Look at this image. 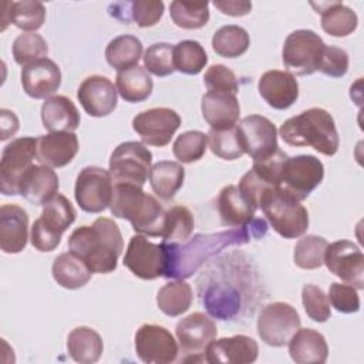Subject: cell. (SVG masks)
Listing matches in <instances>:
<instances>
[{"instance_id": "cell-10", "label": "cell", "mask_w": 364, "mask_h": 364, "mask_svg": "<svg viewBox=\"0 0 364 364\" xmlns=\"http://www.w3.org/2000/svg\"><path fill=\"white\" fill-rule=\"evenodd\" d=\"M300 317L296 309L284 301L266 304L257 317V334L267 346L283 347L300 328Z\"/></svg>"}, {"instance_id": "cell-46", "label": "cell", "mask_w": 364, "mask_h": 364, "mask_svg": "<svg viewBox=\"0 0 364 364\" xmlns=\"http://www.w3.org/2000/svg\"><path fill=\"white\" fill-rule=\"evenodd\" d=\"M208 142L209 148L213 155L226 159L233 161L245 155V151L242 148L236 125L228 129H210L208 134Z\"/></svg>"}, {"instance_id": "cell-51", "label": "cell", "mask_w": 364, "mask_h": 364, "mask_svg": "<svg viewBox=\"0 0 364 364\" xmlns=\"http://www.w3.org/2000/svg\"><path fill=\"white\" fill-rule=\"evenodd\" d=\"M165 10V4L159 0H135L131 1V16L136 26L145 28L155 26Z\"/></svg>"}, {"instance_id": "cell-25", "label": "cell", "mask_w": 364, "mask_h": 364, "mask_svg": "<svg viewBox=\"0 0 364 364\" xmlns=\"http://www.w3.org/2000/svg\"><path fill=\"white\" fill-rule=\"evenodd\" d=\"M58 176L53 168L31 165L21 179L20 195L36 206H44L58 193Z\"/></svg>"}, {"instance_id": "cell-56", "label": "cell", "mask_w": 364, "mask_h": 364, "mask_svg": "<svg viewBox=\"0 0 364 364\" xmlns=\"http://www.w3.org/2000/svg\"><path fill=\"white\" fill-rule=\"evenodd\" d=\"M108 14L117 20H119L121 23L129 24L132 21V16H131V1H117V3H111L108 6Z\"/></svg>"}, {"instance_id": "cell-36", "label": "cell", "mask_w": 364, "mask_h": 364, "mask_svg": "<svg viewBox=\"0 0 364 364\" xmlns=\"http://www.w3.org/2000/svg\"><path fill=\"white\" fill-rule=\"evenodd\" d=\"M193 300L191 284L185 280H173L164 284L156 294V304L159 310L171 317H176L189 310Z\"/></svg>"}, {"instance_id": "cell-22", "label": "cell", "mask_w": 364, "mask_h": 364, "mask_svg": "<svg viewBox=\"0 0 364 364\" xmlns=\"http://www.w3.org/2000/svg\"><path fill=\"white\" fill-rule=\"evenodd\" d=\"M28 239V215L16 205L6 203L0 208V249L16 255L24 250Z\"/></svg>"}, {"instance_id": "cell-32", "label": "cell", "mask_w": 364, "mask_h": 364, "mask_svg": "<svg viewBox=\"0 0 364 364\" xmlns=\"http://www.w3.org/2000/svg\"><path fill=\"white\" fill-rule=\"evenodd\" d=\"M46 21V7L37 0H21L9 1V10H3L1 16V30L6 28L9 23L14 24L17 28L26 33H34Z\"/></svg>"}, {"instance_id": "cell-55", "label": "cell", "mask_w": 364, "mask_h": 364, "mask_svg": "<svg viewBox=\"0 0 364 364\" xmlns=\"http://www.w3.org/2000/svg\"><path fill=\"white\" fill-rule=\"evenodd\" d=\"M0 125H1L0 127L1 128L0 139L6 141V139H9L10 136H13L17 132V129H18V119L14 115L13 111L3 108L0 111Z\"/></svg>"}, {"instance_id": "cell-54", "label": "cell", "mask_w": 364, "mask_h": 364, "mask_svg": "<svg viewBox=\"0 0 364 364\" xmlns=\"http://www.w3.org/2000/svg\"><path fill=\"white\" fill-rule=\"evenodd\" d=\"M213 6L223 14L239 17L246 16L252 10V3L245 0H215Z\"/></svg>"}, {"instance_id": "cell-4", "label": "cell", "mask_w": 364, "mask_h": 364, "mask_svg": "<svg viewBox=\"0 0 364 364\" xmlns=\"http://www.w3.org/2000/svg\"><path fill=\"white\" fill-rule=\"evenodd\" d=\"M279 134L290 146H311L326 156H333L340 144L331 114L318 107L286 119L280 125Z\"/></svg>"}, {"instance_id": "cell-35", "label": "cell", "mask_w": 364, "mask_h": 364, "mask_svg": "<svg viewBox=\"0 0 364 364\" xmlns=\"http://www.w3.org/2000/svg\"><path fill=\"white\" fill-rule=\"evenodd\" d=\"M115 87L127 102H142L152 94L154 81L144 67L135 65L117 73Z\"/></svg>"}, {"instance_id": "cell-45", "label": "cell", "mask_w": 364, "mask_h": 364, "mask_svg": "<svg viewBox=\"0 0 364 364\" xmlns=\"http://www.w3.org/2000/svg\"><path fill=\"white\" fill-rule=\"evenodd\" d=\"M208 146V135L202 131L182 132L173 142L172 152L175 158L182 164H192L199 161Z\"/></svg>"}, {"instance_id": "cell-52", "label": "cell", "mask_w": 364, "mask_h": 364, "mask_svg": "<svg viewBox=\"0 0 364 364\" xmlns=\"http://www.w3.org/2000/svg\"><path fill=\"white\" fill-rule=\"evenodd\" d=\"M348 70V54L346 50L334 46H326L318 71L323 74L333 77V78H340L344 77Z\"/></svg>"}, {"instance_id": "cell-41", "label": "cell", "mask_w": 364, "mask_h": 364, "mask_svg": "<svg viewBox=\"0 0 364 364\" xmlns=\"http://www.w3.org/2000/svg\"><path fill=\"white\" fill-rule=\"evenodd\" d=\"M208 64V55L199 41L182 40L173 46L175 70L188 75L199 74Z\"/></svg>"}, {"instance_id": "cell-30", "label": "cell", "mask_w": 364, "mask_h": 364, "mask_svg": "<svg viewBox=\"0 0 364 364\" xmlns=\"http://www.w3.org/2000/svg\"><path fill=\"white\" fill-rule=\"evenodd\" d=\"M206 311L218 318L228 320L235 317L240 310V294L232 286L226 283H212L203 293L202 297Z\"/></svg>"}, {"instance_id": "cell-5", "label": "cell", "mask_w": 364, "mask_h": 364, "mask_svg": "<svg viewBox=\"0 0 364 364\" xmlns=\"http://www.w3.org/2000/svg\"><path fill=\"white\" fill-rule=\"evenodd\" d=\"M259 208L270 222L272 228L284 239H294L309 228V212L289 193L283 192L277 186L267 188L260 199Z\"/></svg>"}, {"instance_id": "cell-13", "label": "cell", "mask_w": 364, "mask_h": 364, "mask_svg": "<svg viewBox=\"0 0 364 364\" xmlns=\"http://www.w3.org/2000/svg\"><path fill=\"white\" fill-rule=\"evenodd\" d=\"M237 135L245 154L253 162L272 156L277 149V129L274 124L263 115H249L236 124Z\"/></svg>"}, {"instance_id": "cell-44", "label": "cell", "mask_w": 364, "mask_h": 364, "mask_svg": "<svg viewBox=\"0 0 364 364\" xmlns=\"http://www.w3.org/2000/svg\"><path fill=\"white\" fill-rule=\"evenodd\" d=\"M14 61L26 67L41 58H47L48 46L47 41L37 33H23L13 43Z\"/></svg>"}, {"instance_id": "cell-34", "label": "cell", "mask_w": 364, "mask_h": 364, "mask_svg": "<svg viewBox=\"0 0 364 364\" xmlns=\"http://www.w3.org/2000/svg\"><path fill=\"white\" fill-rule=\"evenodd\" d=\"M51 273L57 284L70 290L85 286L92 274L88 266L73 252L58 255L53 262Z\"/></svg>"}, {"instance_id": "cell-11", "label": "cell", "mask_w": 364, "mask_h": 364, "mask_svg": "<svg viewBox=\"0 0 364 364\" xmlns=\"http://www.w3.org/2000/svg\"><path fill=\"white\" fill-rule=\"evenodd\" d=\"M114 182L109 171L100 166H85L80 171L74 196L78 206L88 213L105 210L112 200Z\"/></svg>"}, {"instance_id": "cell-6", "label": "cell", "mask_w": 364, "mask_h": 364, "mask_svg": "<svg viewBox=\"0 0 364 364\" xmlns=\"http://www.w3.org/2000/svg\"><path fill=\"white\" fill-rule=\"evenodd\" d=\"M324 48L326 44L316 31L309 28L294 30L284 40L282 60L289 73L311 75L318 71Z\"/></svg>"}, {"instance_id": "cell-31", "label": "cell", "mask_w": 364, "mask_h": 364, "mask_svg": "<svg viewBox=\"0 0 364 364\" xmlns=\"http://www.w3.org/2000/svg\"><path fill=\"white\" fill-rule=\"evenodd\" d=\"M70 357L80 364L97 363L102 354L104 344L101 336L91 327L80 326L70 331L67 337Z\"/></svg>"}, {"instance_id": "cell-47", "label": "cell", "mask_w": 364, "mask_h": 364, "mask_svg": "<svg viewBox=\"0 0 364 364\" xmlns=\"http://www.w3.org/2000/svg\"><path fill=\"white\" fill-rule=\"evenodd\" d=\"M144 68L156 75L166 77L175 70L173 46L169 43H154L144 53Z\"/></svg>"}, {"instance_id": "cell-2", "label": "cell", "mask_w": 364, "mask_h": 364, "mask_svg": "<svg viewBox=\"0 0 364 364\" xmlns=\"http://www.w3.org/2000/svg\"><path fill=\"white\" fill-rule=\"evenodd\" d=\"M68 249L92 273L107 274L117 269L118 257L124 250V240L112 219L98 218L91 226H80L70 235Z\"/></svg>"}, {"instance_id": "cell-40", "label": "cell", "mask_w": 364, "mask_h": 364, "mask_svg": "<svg viewBox=\"0 0 364 364\" xmlns=\"http://www.w3.org/2000/svg\"><path fill=\"white\" fill-rule=\"evenodd\" d=\"M195 226V219L192 212L182 206L175 205L166 210L164 232H162V243H183L186 242Z\"/></svg>"}, {"instance_id": "cell-48", "label": "cell", "mask_w": 364, "mask_h": 364, "mask_svg": "<svg viewBox=\"0 0 364 364\" xmlns=\"http://www.w3.org/2000/svg\"><path fill=\"white\" fill-rule=\"evenodd\" d=\"M301 303L306 314L316 323H324L330 318V301L321 287L304 284L301 290Z\"/></svg>"}, {"instance_id": "cell-3", "label": "cell", "mask_w": 364, "mask_h": 364, "mask_svg": "<svg viewBox=\"0 0 364 364\" xmlns=\"http://www.w3.org/2000/svg\"><path fill=\"white\" fill-rule=\"evenodd\" d=\"M115 218L127 219L136 233L146 236H162L166 210L156 198L132 183L114 185L109 205Z\"/></svg>"}, {"instance_id": "cell-1", "label": "cell", "mask_w": 364, "mask_h": 364, "mask_svg": "<svg viewBox=\"0 0 364 364\" xmlns=\"http://www.w3.org/2000/svg\"><path fill=\"white\" fill-rule=\"evenodd\" d=\"M267 232V225L263 219L253 218L239 228L218 233H198L183 243H162L166 253V279H188L191 277L209 257L219 253L222 249L233 245H245L252 239H259Z\"/></svg>"}, {"instance_id": "cell-28", "label": "cell", "mask_w": 364, "mask_h": 364, "mask_svg": "<svg viewBox=\"0 0 364 364\" xmlns=\"http://www.w3.org/2000/svg\"><path fill=\"white\" fill-rule=\"evenodd\" d=\"M287 344L289 354L297 364H323L328 357L324 336L313 328H299Z\"/></svg>"}, {"instance_id": "cell-21", "label": "cell", "mask_w": 364, "mask_h": 364, "mask_svg": "<svg viewBox=\"0 0 364 364\" xmlns=\"http://www.w3.org/2000/svg\"><path fill=\"white\" fill-rule=\"evenodd\" d=\"M257 90L262 98L274 109H287L299 98V82L289 71H266L259 80Z\"/></svg>"}, {"instance_id": "cell-43", "label": "cell", "mask_w": 364, "mask_h": 364, "mask_svg": "<svg viewBox=\"0 0 364 364\" xmlns=\"http://www.w3.org/2000/svg\"><path fill=\"white\" fill-rule=\"evenodd\" d=\"M327 240L317 235H307L297 240L293 252V260L300 269L313 270L324 263V252Z\"/></svg>"}, {"instance_id": "cell-12", "label": "cell", "mask_w": 364, "mask_h": 364, "mask_svg": "<svg viewBox=\"0 0 364 364\" xmlns=\"http://www.w3.org/2000/svg\"><path fill=\"white\" fill-rule=\"evenodd\" d=\"M124 266L142 280H154L164 276L166 269V253L164 245L148 240L145 235L136 233L129 239L124 256Z\"/></svg>"}, {"instance_id": "cell-24", "label": "cell", "mask_w": 364, "mask_h": 364, "mask_svg": "<svg viewBox=\"0 0 364 364\" xmlns=\"http://www.w3.org/2000/svg\"><path fill=\"white\" fill-rule=\"evenodd\" d=\"M200 109L210 129H228L237 124L240 117V105L235 94L208 91L202 97Z\"/></svg>"}, {"instance_id": "cell-8", "label": "cell", "mask_w": 364, "mask_h": 364, "mask_svg": "<svg viewBox=\"0 0 364 364\" xmlns=\"http://www.w3.org/2000/svg\"><path fill=\"white\" fill-rule=\"evenodd\" d=\"M323 178L324 166L314 155L287 156L277 188L301 202L321 183Z\"/></svg>"}, {"instance_id": "cell-26", "label": "cell", "mask_w": 364, "mask_h": 364, "mask_svg": "<svg viewBox=\"0 0 364 364\" xmlns=\"http://www.w3.org/2000/svg\"><path fill=\"white\" fill-rule=\"evenodd\" d=\"M41 121L50 132H74L80 127V112L64 95H53L41 105Z\"/></svg>"}, {"instance_id": "cell-17", "label": "cell", "mask_w": 364, "mask_h": 364, "mask_svg": "<svg viewBox=\"0 0 364 364\" xmlns=\"http://www.w3.org/2000/svg\"><path fill=\"white\" fill-rule=\"evenodd\" d=\"M135 351L146 364H169L178 357V344L165 327L142 324L135 334Z\"/></svg>"}, {"instance_id": "cell-15", "label": "cell", "mask_w": 364, "mask_h": 364, "mask_svg": "<svg viewBox=\"0 0 364 364\" xmlns=\"http://www.w3.org/2000/svg\"><path fill=\"white\" fill-rule=\"evenodd\" d=\"M179 127V114L165 107L145 109L136 114L132 119L134 131L139 135L144 144L152 146L168 145Z\"/></svg>"}, {"instance_id": "cell-20", "label": "cell", "mask_w": 364, "mask_h": 364, "mask_svg": "<svg viewBox=\"0 0 364 364\" xmlns=\"http://www.w3.org/2000/svg\"><path fill=\"white\" fill-rule=\"evenodd\" d=\"M21 85L24 92L34 98H50L61 85L60 67L50 58H41L23 67Z\"/></svg>"}, {"instance_id": "cell-49", "label": "cell", "mask_w": 364, "mask_h": 364, "mask_svg": "<svg viewBox=\"0 0 364 364\" xmlns=\"http://www.w3.org/2000/svg\"><path fill=\"white\" fill-rule=\"evenodd\" d=\"M203 84L208 91L230 92L235 94L239 91V81L236 74L223 64L210 65L203 75Z\"/></svg>"}, {"instance_id": "cell-50", "label": "cell", "mask_w": 364, "mask_h": 364, "mask_svg": "<svg viewBox=\"0 0 364 364\" xmlns=\"http://www.w3.org/2000/svg\"><path fill=\"white\" fill-rule=\"evenodd\" d=\"M327 299L331 306L340 313L350 314L360 310V297L357 289L351 284H343L336 282L331 283Z\"/></svg>"}, {"instance_id": "cell-53", "label": "cell", "mask_w": 364, "mask_h": 364, "mask_svg": "<svg viewBox=\"0 0 364 364\" xmlns=\"http://www.w3.org/2000/svg\"><path fill=\"white\" fill-rule=\"evenodd\" d=\"M31 245L40 250V252H53L61 242V236H57L47 230L37 219L34 220L31 226V235H30Z\"/></svg>"}, {"instance_id": "cell-18", "label": "cell", "mask_w": 364, "mask_h": 364, "mask_svg": "<svg viewBox=\"0 0 364 364\" xmlns=\"http://www.w3.org/2000/svg\"><path fill=\"white\" fill-rule=\"evenodd\" d=\"M117 87L104 75L87 77L78 87L77 98L90 117L101 118L109 115L118 102Z\"/></svg>"}, {"instance_id": "cell-42", "label": "cell", "mask_w": 364, "mask_h": 364, "mask_svg": "<svg viewBox=\"0 0 364 364\" xmlns=\"http://www.w3.org/2000/svg\"><path fill=\"white\" fill-rule=\"evenodd\" d=\"M169 14L175 26L185 30H196L209 21V3H192L175 0L169 6Z\"/></svg>"}, {"instance_id": "cell-19", "label": "cell", "mask_w": 364, "mask_h": 364, "mask_svg": "<svg viewBox=\"0 0 364 364\" xmlns=\"http://www.w3.org/2000/svg\"><path fill=\"white\" fill-rule=\"evenodd\" d=\"M259 354L257 343L245 334L212 340L205 350V360L210 364H249Z\"/></svg>"}, {"instance_id": "cell-9", "label": "cell", "mask_w": 364, "mask_h": 364, "mask_svg": "<svg viewBox=\"0 0 364 364\" xmlns=\"http://www.w3.org/2000/svg\"><path fill=\"white\" fill-rule=\"evenodd\" d=\"M37 158V138L21 136L7 144L0 159V191L3 195H20V183Z\"/></svg>"}, {"instance_id": "cell-33", "label": "cell", "mask_w": 364, "mask_h": 364, "mask_svg": "<svg viewBox=\"0 0 364 364\" xmlns=\"http://www.w3.org/2000/svg\"><path fill=\"white\" fill-rule=\"evenodd\" d=\"M149 185L156 196L169 200L182 188L185 169L179 162L159 161L151 166Z\"/></svg>"}, {"instance_id": "cell-7", "label": "cell", "mask_w": 364, "mask_h": 364, "mask_svg": "<svg viewBox=\"0 0 364 364\" xmlns=\"http://www.w3.org/2000/svg\"><path fill=\"white\" fill-rule=\"evenodd\" d=\"M152 164L151 151L141 142L127 141L119 144L109 156V173L114 185L132 183L144 186Z\"/></svg>"}, {"instance_id": "cell-16", "label": "cell", "mask_w": 364, "mask_h": 364, "mask_svg": "<svg viewBox=\"0 0 364 364\" xmlns=\"http://www.w3.org/2000/svg\"><path fill=\"white\" fill-rule=\"evenodd\" d=\"M175 333L181 353L186 354L182 361H199L196 355L205 353L209 343L215 340L218 328L209 316L195 311L178 321Z\"/></svg>"}, {"instance_id": "cell-23", "label": "cell", "mask_w": 364, "mask_h": 364, "mask_svg": "<svg viewBox=\"0 0 364 364\" xmlns=\"http://www.w3.org/2000/svg\"><path fill=\"white\" fill-rule=\"evenodd\" d=\"M78 152V138L74 132H50L37 138V161L50 168L68 165Z\"/></svg>"}, {"instance_id": "cell-38", "label": "cell", "mask_w": 364, "mask_h": 364, "mask_svg": "<svg viewBox=\"0 0 364 364\" xmlns=\"http://www.w3.org/2000/svg\"><path fill=\"white\" fill-rule=\"evenodd\" d=\"M75 216L77 213L71 202L64 195L57 193L43 206L41 216L37 220L51 233L63 236V233L74 223Z\"/></svg>"}, {"instance_id": "cell-37", "label": "cell", "mask_w": 364, "mask_h": 364, "mask_svg": "<svg viewBox=\"0 0 364 364\" xmlns=\"http://www.w3.org/2000/svg\"><path fill=\"white\" fill-rule=\"evenodd\" d=\"M142 55V43L138 37L122 34L112 38L105 48L107 63L121 71L138 65Z\"/></svg>"}, {"instance_id": "cell-27", "label": "cell", "mask_w": 364, "mask_h": 364, "mask_svg": "<svg viewBox=\"0 0 364 364\" xmlns=\"http://www.w3.org/2000/svg\"><path fill=\"white\" fill-rule=\"evenodd\" d=\"M257 206L250 202L235 185L225 186L218 196V210L225 226L239 228L255 218Z\"/></svg>"}, {"instance_id": "cell-14", "label": "cell", "mask_w": 364, "mask_h": 364, "mask_svg": "<svg viewBox=\"0 0 364 364\" xmlns=\"http://www.w3.org/2000/svg\"><path fill=\"white\" fill-rule=\"evenodd\" d=\"M330 273L351 284L357 290L364 287V255L350 240H337L327 245L324 263Z\"/></svg>"}, {"instance_id": "cell-39", "label": "cell", "mask_w": 364, "mask_h": 364, "mask_svg": "<svg viewBox=\"0 0 364 364\" xmlns=\"http://www.w3.org/2000/svg\"><path fill=\"white\" fill-rule=\"evenodd\" d=\"M250 37L247 31L235 24L222 26L212 37V48L216 54L225 58H236L245 54L249 48Z\"/></svg>"}, {"instance_id": "cell-29", "label": "cell", "mask_w": 364, "mask_h": 364, "mask_svg": "<svg viewBox=\"0 0 364 364\" xmlns=\"http://www.w3.org/2000/svg\"><path fill=\"white\" fill-rule=\"evenodd\" d=\"M311 6L321 14V28L333 37H347L358 26L355 11L341 1H321L311 3Z\"/></svg>"}]
</instances>
